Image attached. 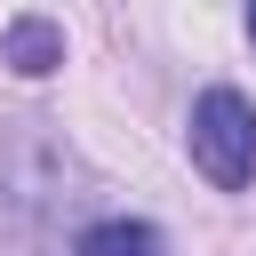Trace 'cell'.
<instances>
[{"mask_svg":"<svg viewBox=\"0 0 256 256\" xmlns=\"http://www.w3.org/2000/svg\"><path fill=\"white\" fill-rule=\"evenodd\" d=\"M192 160L216 192H240L256 184V104L240 88H208L192 104Z\"/></svg>","mask_w":256,"mask_h":256,"instance_id":"6da1fadb","label":"cell"},{"mask_svg":"<svg viewBox=\"0 0 256 256\" xmlns=\"http://www.w3.org/2000/svg\"><path fill=\"white\" fill-rule=\"evenodd\" d=\"M248 32H256V8H248Z\"/></svg>","mask_w":256,"mask_h":256,"instance_id":"277c9868","label":"cell"},{"mask_svg":"<svg viewBox=\"0 0 256 256\" xmlns=\"http://www.w3.org/2000/svg\"><path fill=\"white\" fill-rule=\"evenodd\" d=\"M0 64L24 72V80H48V72L64 64V24H48V16H16V24L0 32Z\"/></svg>","mask_w":256,"mask_h":256,"instance_id":"7a4b0ae2","label":"cell"},{"mask_svg":"<svg viewBox=\"0 0 256 256\" xmlns=\"http://www.w3.org/2000/svg\"><path fill=\"white\" fill-rule=\"evenodd\" d=\"M72 256H168V240L152 224H136V216H112V224H88Z\"/></svg>","mask_w":256,"mask_h":256,"instance_id":"3957f363","label":"cell"}]
</instances>
